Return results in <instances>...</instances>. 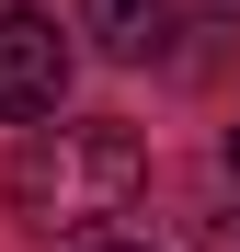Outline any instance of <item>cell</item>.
Listing matches in <instances>:
<instances>
[{
	"label": "cell",
	"instance_id": "1",
	"mask_svg": "<svg viewBox=\"0 0 240 252\" xmlns=\"http://www.w3.org/2000/svg\"><path fill=\"white\" fill-rule=\"evenodd\" d=\"M149 184L137 126H34L12 149V218L23 229H103Z\"/></svg>",
	"mask_w": 240,
	"mask_h": 252
},
{
	"label": "cell",
	"instance_id": "2",
	"mask_svg": "<svg viewBox=\"0 0 240 252\" xmlns=\"http://www.w3.org/2000/svg\"><path fill=\"white\" fill-rule=\"evenodd\" d=\"M57 92H69V34L46 12H0V126L57 115Z\"/></svg>",
	"mask_w": 240,
	"mask_h": 252
},
{
	"label": "cell",
	"instance_id": "3",
	"mask_svg": "<svg viewBox=\"0 0 240 252\" xmlns=\"http://www.w3.org/2000/svg\"><path fill=\"white\" fill-rule=\"evenodd\" d=\"M80 34L137 69V58H160V34H172V0H80Z\"/></svg>",
	"mask_w": 240,
	"mask_h": 252
},
{
	"label": "cell",
	"instance_id": "4",
	"mask_svg": "<svg viewBox=\"0 0 240 252\" xmlns=\"http://www.w3.org/2000/svg\"><path fill=\"white\" fill-rule=\"evenodd\" d=\"M206 252H240V206H229V218H206Z\"/></svg>",
	"mask_w": 240,
	"mask_h": 252
},
{
	"label": "cell",
	"instance_id": "5",
	"mask_svg": "<svg viewBox=\"0 0 240 252\" xmlns=\"http://www.w3.org/2000/svg\"><path fill=\"white\" fill-rule=\"evenodd\" d=\"M217 160H229V172H240V115H229V138H217Z\"/></svg>",
	"mask_w": 240,
	"mask_h": 252
},
{
	"label": "cell",
	"instance_id": "6",
	"mask_svg": "<svg viewBox=\"0 0 240 252\" xmlns=\"http://www.w3.org/2000/svg\"><path fill=\"white\" fill-rule=\"evenodd\" d=\"M92 252H149V241H92Z\"/></svg>",
	"mask_w": 240,
	"mask_h": 252
}]
</instances>
